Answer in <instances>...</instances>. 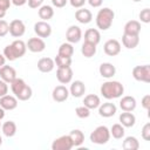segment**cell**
I'll use <instances>...</instances> for the list:
<instances>
[{"label":"cell","instance_id":"53","mask_svg":"<svg viewBox=\"0 0 150 150\" xmlns=\"http://www.w3.org/2000/svg\"><path fill=\"white\" fill-rule=\"evenodd\" d=\"M0 128H1V123H0Z\"/></svg>","mask_w":150,"mask_h":150},{"label":"cell","instance_id":"50","mask_svg":"<svg viewBox=\"0 0 150 150\" xmlns=\"http://www.w3.org/2000/svg\"><path fill=\"white\" fill-rule=\"evenodd\" d=\"M5 15H6V11H5V9H2V8H0V19L5 18Z\"/></svg>","mask_w":150,"mask_h":150},{"label":"cell","instance_id":"45","mask_svg":"<svg viewBox=\"0 0 150 150\" xmlns=\"http://www.w3.org/2000/svg\"><path fill=\"white\" fill-rule=\"evenodd\" d=\"M11 4H12L11 0H0V8L5 9L7 12V9L11 7Z\"/></svg>","mask_w":150,"mask_h":150},{"label":"cell","instance_id":"43","mask_svg":"<svg viewBox=\"0 0 150 150\" xmlns=\"http://www.w3.org/2000/svg\"><path fill=\"white\" fill-rule=\"evenodd\" d=\"M142 107L145 110H149L150 109V95L143 96V98H142Z\"/></svg>","mask_w":150,"mask_h":150},{"label":"cell","instance_id":"51","mask_svg":"<svg viewBox=\"0 0 150 150\" xmlns=\"http://www.w3.org/2000/svg\"><path fill=\"white\" fill-rule=\"evenodd\" d=\"M1 144H2V137L0 136V145H1Z\"/></svg>","mask_w":150,"mask_h":150},{"label":"cell","instance_id":"52","mask_svg":"<svg viewBox=\"0 0 150 150\" xmlns=\"http://www.w3.org/2000/svg\"><path fill=\"white\" fill-rule=\"evenodd\" d=\"M134 2H139V1H142V0H132Z\"/></svg>","mask_w":150,"mask_h":150},{"label":"cell","instance_id":"5","mask_svg":"<svg viewBox=\"0 0 150 150\" xmlns=\"http://www.w3.org/2000/svg\"><path fill=\"white\" fill-rule=\"evenodd\" d=\"M110 139V130L105 125H98L90 134V142L94 144H105Z\"/></svg>","mask_w":150,"mask_h":150},{"label":"cell","instance_id":"16","mask_svg":"<svg viewBox=\"0 0 150 150\" xmlns=\"http://www.w3.org/2000/svg\"><path fill=\"white\" fill-rule=\"evenodd\" d=\"M0 79L4 80L7 83H11L13 80L16 79V71L13 67L11 66H6L4 64L2 67H0Z\"/></svg>","mask_w":150,"mask_h":150},{"label":"cell","instance_id":"24","mask_svg":"<svg viewBox=\"0 0 150 150\" xmlns=\"http://www.w3.org/2000/svg\"><path fill=\"white\" fill-rule=\"evenodd\" d=\"M118 120H120V123L124 128H131L136 123V117H135V115L131 111H124V112H122L120 115Z\"/></svg>","mask_w":150,"mask_h":150},{"label":"cell","instance_id":"13","mask_svg":"<svg viewBox=\"0 0 150 150\" xmlns=\"http://www.w3.org/2000/svg\"><path fill=\"white\" fill-rule=\"evenodd\" d=\"M56 79L62 84L70 83L71 80H73V70H71V68L70 67L57 68V70H56Z\"/></svg>","mask_w":150,"mask_h":150},{"label":"cell","instance_id":"18","mask_svg":"<svg viewBox=\"0 0 150 150\" xmlns=\"http://www.w3.org/2000/svg\"><path fill=\"white\" fill-rule=\"evenodd\" d=\"M84 93H86V84L82 81L76 80V81L71 82L70 88H69V95H71L74 97H81Z\"/></svg>","mask_w":150,"mask_h":150},{"label":"cell","instance_id":"47","mask_svg":"<svg viewBox=\"0 0 150 150\" xmlns=\"http://www.w3.org/2000/svg\"><path fill=\"white\" fill-rule=\"evenodd\" d=\"M12 1V4L13 5H15V6H23L26 2H27V0H11Z\"/></svg>","mask_w":150,"mask_h":150},{"label":"cell","instance_id":"11","mask_svg":"<svg viewBox=\"0 0 150 150\" xmlns=\"http://www.w3.org/2000/svg\"><path fill=\"white\" fill-rule=\"evenodd\" d=\"M28 50H30L32 53H41L45 50L46 48V42L43 41V39L41 38H30L27 43H26Z\"/></svg>","mask_w":150,"mask_h":150},{"label":"cell","instance_id":"10","mask_svg":"<svg viewBox=\"0 0 150 150\" xmlns=\"http://www.w3.org/2000/svg\"><path fill=\"white\" fill-rule=\"evenodd\" d=\"M103 50L109 56H116L121 52V43L116 39H109L103 46Z\"/></svg>","mask_w":150,"mask_h":150},{"label":"cell","instance_id":"49","mask_svg":"<svg viewBox=\"0 0 150 150\" xmlns=\"http://www.w3.org/2000/svg\"><path fill=\"white\" fill-rule=\"evenodd\" d=\"M4 117H5V109L0 107V121H1Z\"/></svg>","mask_w":150,"mask_h":150},{"label":"cell","instance_id":"48","mask_svg":"<svg viewBox=\"0 0 150 150\" xmlns=\"http://www.w3.org/2000/svg\"><path fill=\"white\" fill-rule=\"evenodd\" d=\"M5 62H6L5 55H4V54H0V67H2V66L5 64Z\"/></svg>","mask_w":150,"mask_h":150},{"label":"cell","instance_id":"2","mask_svg":"<svg viewBox=\"0 0 150 150\" xmlns=\"http://www.w3.org/2000/svg\"><path fill=\"white\" fill-rule=\"evenodd\" d=\"M9 84H11V89H12L14 96L19 101H27V100H29L32 97L33 90H32V88L22 79L16 77Z\"/></svg>","mask_w":150,"mask_h":150},{"label":"cell","instance_id":"4","mask_svg":"<svg viewBox=\"0 0 150 150\" xmlns=\"http://www.w3.org/2000/svg\"><path fill=\"white\" fill-rule=\"evenodd\" d=\"M115 18V13L109 7H103L96 15V26L101 30H107L111 27Z\"/></svg>","mask_w":150,"mask_h":150},{"label":"cell","instance_id":"23","mask_svg":"<svg viewBox=\"0 0 150 150\" xmlns=\"http://www.w3.org/2000/svg\"><path fill=\"white\" fill-rule=\"evenodd\" d=\"M75 19L80 22V23H89L93 19V14L89 9L87 8H79L76 12H75Z\"/></svg>","mask_w":150,"mask_h":150},{"label":"cell","instance_id":"8","mask_svg":"<svg viewBox=\"0 0 150 150\" xmlns=\"http://www.w3.org/2000/svg\"><path fill=\"white\" fill-rule=\"evenodd\" d=\"M34 32L41 39L49 38L50 34H52V26L47 21H42L41 20V21H38L34 25Z\"/></svg>","mask_w":150,"mask_h":150},{"label":"cell","instance_id":"39","mask_svg":"<svg viewBox=\"0 0 150 150\" xmlns=\"http://www.w3.org/2000/svg\"><path fill=\"white\" fill-rule=\"evenodd\" d=\"M142 138L144 141H150V123H145L142 128Z\"/></svg>","mask_w":150,"mask_h":150},{"label":"cell","instance_id":"19","mask_svg":"<svg viewBox=\"0 0 150 150\" xmlns=\"http://www.w3.org/2000/svg\"><path fill=\"white\" fill-rule=\"evenodd\" d=\"M136 98L134 96H123L120 101V108L123 110V111H134L135 108H136Z\"/></svg>","mask_w":150,"mask_h":150},{"label":"cell","instance_id":"27","mask_svg":"<svg viewBox=\"0 0 150 150\" xmlns=\"http://www.w3.org/2000/svg\"><path fill=\"white\" fill-rule=\"evenodd\" d=\"M38 13H39L40 19H42V21H48V20H50L54 16V9L49 5H42V6H40Z\"/></svg>","mask_w":150,"mask_h":150},{"label":"cell","instance_id":"25","mask_svg":"<svg viewBox=\"0 0 150 150\" xmlns=\"http://www.w3.org/2000/svg\"><path fill=\"white\" fill-rule=\"evenodd\" d=\"M122 43L125 48L128 49H134L138 46L139 43V35H129V34H124L122 36Z\"/></svg>","mask_w":150,"mask_h":150},{"label":"cell","instance_id":"15","mask_svg":"<svg viewBox=\"0 0 150 150\" xmlns=\"http://www.w3.org/2000/svg\"><path fill=\"white\" fill-rule=\"evenodd\" d=\"M116 111H117V107L111 102H105L98 105V114L102 117H107V118L111 117L116 114Z\"/></svg>","mask_w":150,"mask_h":150},{"label":"cell","instance_id":"37","mask_svg":"<svg viewBox=\"0 0 150 150\" xmlns=\"http://www.w3.org/2000/svg\"><path fill=\"white\" fill-rule=\"evenodd\" d=\"M139 20L144 23H149L150 22V9L149 8H144L139 12Z\"/></svg>","mask_w":150,"mask_h":150},{"label":"cell","instance_id":"46","mask_svg":"<svg viewBox=\"0 0 150 150\" xmlns=\"http://www.w3.org/2000/svg\"><path fill=\"white\" fill-rule=\"evenodd\" d=\"M87 1H88V4H89L91 7H94V8L100 7V6L102 5V2H103V0H87Z\"/></svg>","mask_w":150,"mask_h":150},{"label":"cell","instance_id":"41","mask_svg":"<svg viewBox=\"0 0 150 150\" xmlns=\"http://www.w3.org/2000/svg\"><path fill=\"white\" fill-rule=\"evenodd\" d=\"M70 2V5L74 8H82L84 6V4L87 2V0H68Z\"/></svg>","mask_w":150,"mask_h":150},{"label":"cell","instance_id":"9","mask_svg":"<svg viewBox=\"0 0 150 150\" xmlns=\"http://www.w3.org/2000/svg\"><path fill=\"white\" fill-rule=\"evenodd\" d=\"M25 32H26V26H25L22 20L15 19V20L11 21V23H9V34L13 38H20L25 34Z\"/></svg>","mask_w":150,"mask_h":150},{"label":"cell","instance_id":"32","mask_svg":"<svg viewBox=\"0 0 150 150\" xmlns=\"http://www.w3.org/2000/svg\"><path fill=\"white\" fill-rule=\"evenodd\" d=\"M1 130L6 137H13L16 134V124L13 121H7L1 125Z\"/></svg>","mask_w":150,"mask_h":150},{"label":"cell","instance_id":"30","mask_svg":"<svg viewBox=\"0 0 150 150\" xmlns=\"http://www.w3.org/2000/svg\"><path fill=\"white\" fill-rule=\"evenodd\" d=\"M69 136L71 138L73 145L74 146H80L84 142V134L80 129H74L69 132Z\"/></svg>","mask_w":150,"mask_h":150},{"label":"cell","instance_id":"26","mask_svg":"<svg viewBox=\"0 0 150 150\" xmlns=\"http://www.w3.org/2000/svg\"><path fill=\"white\" fill-rule=\"evenodd\" d=\"M84 41L94 43L97 46V43H100L101 41V34L98 32V29L96 28H89L84 32Z\"/></svg>","mask_w":150,"mask_h":150},{"label":"cell","instance_id":"14","mask_svg":"<svg viewBox=\"0 0 150 150\" xmlns=\"http://www.w3.org/2000/svg\"><path fill=\"white\" fill-rule=\"evenodd\" d=\"M69 96V90L67 89V87L64 86H56L54 89H53V93H52V97L55 102H64Z\"/></svg>","mask_w":150,"mask_h":150},{"label":"cell","instance_id":"31","mask_svg":"<svg viewBox=\"0 0 150 150\" xmlns=\"http://www.w3.org/2000/svg\"><path fill=\"white\" fill-rule=\"evenodd\" d=\"M122 146L124 150H137L139 148V142L136 137L134 136H128L124 138Z\"/></svg>","mask_w":150,"mask_h":150},{"label":"cell","instance_id":"38","mask_svg":"<svg viewBox=\"0 0 150 150\" xmlns=\"http://www.w3.org/2000/svg\"><path fill=\"white\" fill-rule=\"evenodd\" d=\"M9 33V25L7 21L0 19V38L6 36Z\"/></svg>","mask_w":150,"mask_h":150},{"label":"cell","instance_id":"21","mask_svg":"<svg viewBox=\"0 0 150 150\" xmlns=\"http://www.w3.org/2000/svg\"><path fill=\"white\" fill-rule=\"evenodd\" d=\"M98 71H100V75L102 77H105V79H110L115 74H116V68L112 63L110 62H103L100 64L98 67Z\"/></svg>","mask_w":150,"mask_h":150},{"label":"cell","instance_id":"20","mask_svg":"<svg viewBox=\"0 0 150 150\" xmlns=\"http://www.w3.org/2000/svg\"><path fill=\"white\" fill-rule=\"evenodd\" d=\"M123 33L124 34H129V35H139L141 33V23L137 20H129L123 28Z\"/></svg>","mask_w":150,"mask_h":150},{"label":"cell","instance_id":"6","mask_svg":"<svg viewBox=\"0 0 150 150\" xmlns=\"http://www.w3.org/2000/svg\"><path fill=\"white\" fill-rule=\"evenodd\" d=\"M132 77L136 81L149 83L150 82V66L143 64V66H136L132 69Z\"/></svg>","mask_w":150,"mask_h":150},{"label":"cell","instance_id":"22","mask_svg":"<svg viewBox=\"0 0 150 150\" xmlns=\"http://www.w3.org/2000/svg\"><path fill=\"white\" fill-rule=\"evenodd\" d=\"M55 67V62L50 57H42L38 61V69L41 73H50Z\"/></svg>","mask_w":150,"mask_h":150},{"label":"cell","instance_id":"33","mask_svg":"<svg viewBox=\"0 0 150 150\" xmlns=\"http://www.w3.org/2000/svg\"><path fill=\"white\" fill-rule=\"evenodd\" d=\"M124 134H125L124 127L121 123H115L110 128V136H112L116 139H121L122 137H124Z\"/></svg>","mask_w":150,"mask_h":150},{"label":"cell","instance_id":"36","mask_svg":"<svg viewBox=\"0 0 150 150\" xmlns=\"http://www.w3.org/2000/svg\"><path fill=\"white\" fill-rule=\"evenodd\" d=\"M75 112H76V116L80 117V118H87L90 116V109L87 108L86 105H80L75 109Z\"/></svg>","mask_w":150,"mask_h":150},{"label":"cell","instance_id":"1","mask_svg":"<svg viewBox=\"0 0 150 150\" xmlns=\"http://www.w3.org/2000/svg\"><path fill=\"white\" fill-rule=\"evenodd\" d=\"M100 91L104 98L114 100V98H118L122 96V94L124 93V87L118 81H107L102 83Z\"/></svg>","mask_w":150,"mask_h":150},{"label":"cell","instance_id":"7","mask_svg":"<svg viewBox=\"0 0 150 150\" xmlns=\"http://www.w3.org/2000/svg\"><path fill=\"white\" fill-rule=\"evenodd\" d=\"M73 142L69 135H63L54 139L52 143V149L53 150H70L73 148Z\"/></svg>","mask_w":150,"mask_h":150},{"label":"cell","instance_id":"3","mask_svg":"<svg viewBox=\"0 0 150 150\" xmlns=\"http://www.w3.org/2000/svg\"><path fill=\"white\" fill-rule=\"evenodd\" d=\"M27 50V46L22 40H15L11 45H7L4 48V55L6 60L14 61L16 59H20L25 55Z\"/></svg>","mask_w":150,"mask_h":150},{"label":"cell","instance_id":"28","mask_svg":"<svg viewBox=\"0 0 150 150\" xmlns=\"http://www.w3.org/2000/svg\"><path fill=\"white\" fill-rule=\"evenodd\" d=\"M100 104H101V100H100V97H98L97 95H95V94H89V95H87V96L84 97V100H83V105H86V107L89 108L90 110L98 108Z\"/></svg>","mask_w":150,"mask_h":150},{"label":"cell","instance_id":"34","mask_svg":"<svg viewBox=\"0 0 150 150\" xmlns=\"http://www.w3.org/2000/svg\"><path fill=\"white\" fill-rule=\"evenodd\" d=\"M57 54H59V55H62V56L71 57V55L74 54V47H73V43L63 42V43L59 47V52H57Z\"/></svg>","mask_w":150,"mask_h":150},{"label":"cell","instance_id":"44","mask_svg":"<svg viewBox=\"0 0 150 150\" xmlns=\"http://www.w3.org/2000/svg\"><path fill=\"white\" fill-rule=\"evenodd\" d=\"M68 0H52V4L53 6H55L56 8H62L67 5Z\"/></svg>","mask_w":150,"mask_h":150},{"label":"cell","instance_id":"29","mask_svg":"<svg viewBox=\"0 0 150 150\" xmlns=\"http://www.w3.org/2000/svg\"><path fill=\"white\" fill-rule=\"evenodd\" d=\"M81 53H82V55H83L84 57H87V59L93 57V56L96 54V45L84 41L83 45H82V47H81Z\"/></svg>","mask_w":150,"mask_h":150},{"label":"cell","instance_id":"40","mask_svg":"<svg viewBox=\"0 0 150 150\" xmlns=\"http://www.w3.org/2000/svg\"><path fill=\"white\" fill-rule=\"evenodd\" d=\"M8 93V83L0 79V97L7 95Z\"/></svg>","mask_w":150,"mask_h":150},{"label":"cell","instance_id":"12","mask_svg":"<svg viewBox=\"0 0 150 150\" xmlns=\"http://www.w3.org/2000/svg\"><path fill=\"white\" fill-rule=\"evenodd\" d=\"M66 39L69 43H77L82 39V30L79 26H70L66 32Z\"/></svg>","mask_w":150,"mask_h":150},{"label":"cell","instance_id":"17","mask_svg":"<svg viewBox=\"0 0 150 150\" xmlns=\"http://www.w3.org/2000/svg\"><path fill=\"white\" fill-rule=\"evenodd\" d=\"M0 107L5 110H14L18 107V98L12 95H5L0 97Z\"/></svg>","mask_w":150,"mask_h":150},{"label":"cell","instance_id":"42","mask_svg":"<svg viewBox=\"0 0 150 150\" xmlns=\"http://www.w3.org/2000/svg\"><path fill=\"white\" fill-rule=\"evenodd\" d=\"M27 2L30 8H39L40 6H42L43 0H27Z\"/></svg>","mask_w":150,"mask_h":150},{"label":"cell","instance_id":"35","mask_svg":"<svg viewBox=\"0 0 150 150\" xmlns=\"http://www.w3.org/2000/svg\"><path fill=\"white\" fill-rule=\"evenodd\" d=\"M55 64L57 66V68H66V67H70L71 66V57L68 56H62V55H56L54 59Z\"/></svg>","mask_w":150,"mask_h":150}]
</instances>
